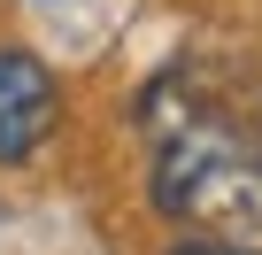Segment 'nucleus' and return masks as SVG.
<instances>
[{
	"mask_svg": "<svg viewBox=\"0 0 262 255\" xmlns=\"http://www.w3.org/2000/svg\"><path fill=\"white\" fill-rule=\"evenodd\" d=\"M155 209H170L178 224H201V232L254 240L262 232V155L224 116L178 108V124L162 132V155H155Z\"/></svg>",
	"mask_w": 262,
	"mask_h": 255,
	"instance_id": "f257e3e1",
	"label": "nucleus"
},
{
	"mask_svg": "<svg viewBox=\"0 0 262 255\" xmlns=\"http://www.w3.org/2000/svg\"><path fill=\"white\" fill-rule=\"evenodd\" d=\"M62 116L54 70L31 47H0V163H31Z\"/></svg>",
	"mask_w": 262,
	"mask_h": 255,
	"instance_id": "f03ea898",
	"label": "nucleus"
},
{
	"mask_svg": "<svg viewBox=\"0 0 262 255\" xmlns=\"http://www.w3.org/2000/svg\"><path fill=\"white\" fill-rule=\"evenodd\" d=\"M170 255H254V247H239V240H185V247H170Z\"/></svg>",
	"mask_w": 262,
	"mask_h": 255,
	"instance_id": "7ed1b4c3",
	"label": "nucleus"
}]
</instances>
